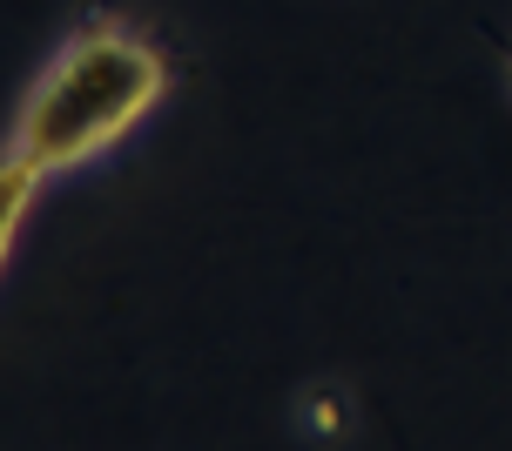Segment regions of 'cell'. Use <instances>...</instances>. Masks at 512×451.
<instances>
[{
    "mask_svg": "<svg viewBox=\"0 0 512 451\" xmlns=\"http://www.w3.org/2000/svg\"><path fill=\"white\" fill-rule=\"evenodd\" d=\"M41 182H48V176H41L34 162H21V155H7V162H0V250H14L21 216H27V202H34Z\"/></svg>",
    "mask_w": 512,
    "mask_h": 451,
    "instance_id": "2",
    "label": "cell"
},
{
    "mask_svg": "<svg viewBox=\"0 0 512 451\" xmlns=\"http://www.w3.org/2000/svg\"><path fill=\"white\" fill-rule=\"evenodd\" d=\"M304 425H310V438H324V445H337V438L351 431L344 391H310V398H304Z\"/></svg>",
    "mask_w": 512,
    "mask_h": 451,
    "instance_id": "3",
    "label": "cell"
},
{
    "mask_svg": "<svg viewBox=\"0 0 512 451\" xmlns=\"http://www.w3.org/2000/svg\"><path fill=\"white\" fill-rule=\"evenodd\" d=\"M162 95H169L162 48L115 14H88L41 68V81L27 88L7 155L34 162L41 176L88 169L95 155H108L149 122Z\"/></svg>",
    "mask_w": 512,
    "mask_h": 451,
    "instance_id": "1",
    "label": "cell"
}]
</instances>
